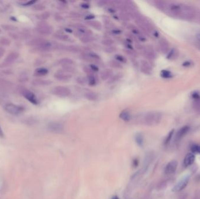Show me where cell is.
<instances>
[{"mask_svg": "<svg viewBox=\"0 0 200 199\" xmlns=\"http://www.w3.org/2000/svg\"><path fill=\"white\" fill-rule=\"evenodd\" d=\"M168 9L173 15L186 20L192 19L195 15V11L192 7L185 4H170L168 5Z\"/></svg>", "mask_w": 200, "mask_h": 199, "instance_id": "1", "label": "cell"}, {"mask_svg": "<svg viewBox=\"0 0 200 199\" xmlns=\"http://www.w3.org/2000/svg\"><path fill=\"white\" fill-rule=\"evenodd\" d=\"M162 115L159 112H149L144 116V124L150 126L159 125L161 120Z\"/></svg>", "mask_w": 200, "mask_h": 199, "instance_id": "2", "label": "cell"}, {"mask_svg": "<svg viewBox=\"0 0 200 199\" xmlns=\"http://www.w3.org/2000/svg\"><path fill=\"white\" fill-rule=\"evenodd\" d=\"M36 30L38 33L42 35H49L53 32L52 26L44 22L38 23L36 28Z\"/></svg>", "mask_w": 200, "mask_h": 199, "instance_id": "3", "label": "cell"}, {"mask_svg": "<svg viewBox=\"0 0 200 199\" xmlns=\"http://www.w3.org/2000/svg\"><path fill=\"white\" fill-rule=\"evenodd\" d=\"M4 109L5 111H7L9 114L13 115H17L22 113L24 112L25 110V109L24 107L18 106L15 104L12 103H8L7 104Z\"/></svg>", "mask_w": 200, "mask_h": 199, "instance_id": "4", "label": "cell"}, {"mask_svg": "<svg viewBox=\"0 0 200 199\" xmlns=\"http://www.w3.org/2000/svg\"><path fill=\"white\" fill-rule=\"evenodd\" d=\"M52 93L59 97H66L70 95L71 91L67 87L64 86H57L52 90Z\"/></svg>", "mask_w": 200, "mask_h": 199, "instance_id": "5", "label": "cell"}, {"mask_svg": "<svg viewBox=\"0 0 200 199\" xmlns=\"http://www.w3.org/2000/svg\"><path fill=\"white\" fill-rule=\"evenodd\" d=\"M21 93L26 100H28L32 104L37 105L38 103L36 96L32 92L30 91L29 90H26L25 88H22L21 90Z\"/></svg>", "mask_w": 200, "mask_h": 199, "instance_id": "6", "label": "cell"}, {"mask_svg": "<svg viewBox=\"0 0 200 199\" xmlns=\"http://www.w3.org/2000/svg\"><path fill=\"white\" fill-rule=\"evenodd\" d=\"M54 76L56 80L59 81H66L69 80L72 77V74L67 73L63 70H60L55 73Z\"/></svg>", "mask_w": 200, "mask_h": 199, "instance_id": "7", "label": "cell"}, {"mask_svg": "<svg viewBox=\"0 0 200 199\" xmlns=\"http://www.w3.org/2000/svg\"><path fill=\"white\" fill-rule=\"evenodd\" d=\"M189 179H190L189 176H185L179 182L177 183L176 184V186L173 189V191L177 192V191H180L184 189V188L187 186L188 183L189 182Z\"/></svg>", "mask_w": 200, "mask_h": 199, "instance_id": "8", "label": "cell"}, {"mask_svg": "<svg viewBox=\"0 0 200 199\" xmlns=\"http://www.w3.org/2000/svg\"><path fill=\"white\" fill-rule=\"evenodd\" d=\"M77 35L80 38L85 36H91L92 34V32L89 29H87L83 25H77Z\"/></svg>", "mask_w": 200, "mask_h": 199, "instance_id": "9", "label": "cell"}, {"mask_svg": "<svg viewBox=\"0 0 200 199\" xmlns=\"http://www.w3.org/2000/svg\"><path fill=\"white\" fill-rule=\"evenodd\" d=\"M177 167V162L176 161H171L166 165L164 172L166 175L173 174L176 172Z\"/></svg>", "mask_w": 200, "mask_h": 199, "instance_id": "10", "label": "cell"}, {"mask_svg": "<svg viewBox=\"0 0 200 199\" xmlns=\"http://www.w3.org/2000/svg\"><path fill=\"white\" fill-rule=\"evenodd\" d=\"M141 71L144 74L151 75L152 74V67L147 61H145V60L141 61Z\"/></svg>", "mask_w": 200, "mask_h": 199, "instance_id": "11", "label": "cell"}, {"mask_svg": "<svg viewBox=\"0 0 200 199\" xmlns=\"http://www.w3.org/2000/svg\"><path fill=\"white\" fill-rule=\"evenodd\" d=\"M48 129L52 132L59 133L63 130V126L59 122H52L49 124Z\"/></svg>", "mask_w": 200, "mask_h": 199, "instance_id": "12", "label": "cell"}, {"mask_svg": "<svg viewBox=\"0 0 200 199\" xmlns=\"http://www.w3.org/2000/svg\"><path fill=\"white\" fill-rule=\"evenodd\" d=\"M19 57V54L16 52H12L9 53L7 56V57L4 60V64L6 66H8L13 63L17 58Z\"/></svg>", "mask_w": 200, "mask_h": 199, "instance_id": "13", "label": "cell"}, {"mask_svg": "<svg viewBox=\"0 0 200 199\" xmlns=\"http://www.w3.org/2000/svg\"><path fill=\"white\" fill-rule=\"evenodd\" d=\"M142 51L144 56L148 59H154L156 57V54L154 50H153L152 47H144Z\"/></svg>", "mask_w": 200, "mask_h": 199, "instance_id": "14", "label": "cell"}, {"mask_svg": "<svg viewBox=\"0 0 200 199\" xmlns=\"http://www.w3.org/2000/svg\"><path fill=\"white\" fill-rule=\"evenodd\" d=\"M32 85L36 86H48L52 83V81L46 80L42 79H35L32 81Z\"/></svg>", "mask_w": 200, "mask_h": 199, "instance_id": "15", "label": "cell"}, {"mask_svg": "<svg viewBox=\"0 0 200 199\" xmlns=\"http://www.w3.org/2000/svg\"><path fill=\"white\" fill-rule=\"evenodd\" d=\"M60 50H64L68 52H72V53H78L80 51V49L76 46L74 45H67V46H64V45H61Z\"/></svg>", "mask_w": 200, "mask_h": 199, "instance_id": "16", "label": "cell"}, {"mask_svg": "<svg viewBox=\"0 0 200 199\" xmlns=\"http://www.w3.org/2000/svg\"><path fill=\"white\" fill-rule=\"evenodd\" d=\"M195 155L189 153L188 154L184 159V165L185 166H188L192 165L194 162L195 161Z\"/></svg>", "mask_w": 200, "mask_h": 199, "instance_id": "17", "label": "cell"}, {"mask_svg": "<svg viewBox=\"0 0 200 199\" xmlns=\"http://www.w3.org/2000/svg\"><path fill=\"white\" fill-rule=\"evenodd\" d=\"M113 71L111 69H105L103 70L101 73V78L103 80H108L109 78L110 79L113 75Z\"/></svg>", "mask_w": 200, "mask_h": 199, "instance_id": "18", "label": "cell"}, {"mask_svg": "<svg viewBox=\"0 0 200 199\" xmlns=\"http://www.w3.org/2000/svg\"><path fill=\"white\" fill-rule=\"evenodd\" d=\"M189 129H190V127L187 126H185L183 127L182 128H181L177 133L176 139L177 140H180L181 138H183L184 135L188 132Z\"/></svg>", "mask_w": 200, "mask_h": 199, "instance_id": "19", "label": "cell"}, {"mask_svg": "<svg viewBox=\"0 0 200 199\" xmlns=\"http://www.w3.org/2000/svg\"><path fill=\"white\" fill-rule=\"evenodd\" d=\"M159 46L161 51L163 53H168L169 49V44L168 43L166 39H161L159 41Z\"/></svg>", "mask_w": 200, "mask_h": 199, "instance_id": "20", "label": "cell"}, {"mask_svg": "<svg viewBox=\"0 0 200 199\" xmlns=\"http://www.w3.org/2000/svg\"><path fill=\"white\" fill-rule=\"evenodd\" d=\"M74 63V61L72 59L69 58H63L59 60L58 61V64L63 67L72 66Z\"/></svg>", "mask_w": 200, "mask_h": 199, "instance_id": "21", "label": "cell"}, {"mask_svg": "<svg viewBox=\"0 0 200 199\" xmlns=\"http://www.w3.org/2000/svg\"><path fill=\"white\" fill-rule=\"evenodd\" d=\"M49 73V70L47 68H38L36 69V70L34 72V75L37 77H41L44 76L48 74Z\"/></svg>", "mask_w": 200, "mask_h": 199, "instance_id": "22", "label": "cell"}, {"mask_svg": "<svg viewBox=\"0 0 200 199\" xmlns=\"http://www.w3.org/2000/svg\"><path fill=\"white\" fill-rule=\"evenodd\" d=\"M120 117L122 120L127 122L130 121L131 119V115L129 111L127 110H124L122 112H121V113L120 114Z\"/></svg>", "mask_w": 200, "mask_h": 199, "instance_id": "23", "label": "cell"}, {"mask_svg": "<svg viewBox=\"0 0 200 199\" xmlns=\"http://www.w3.org/2000/svg\"><path fill=\"white\" fill-rule=\"evenodd\" d=\"M85 98L90 101H95L98 100V96L96 93L94 92H88L85 93Z\"/></svg>", "mask_w": 200, "mask_h": 199, "instance_id": "24", "label": "cell"}, {"mask_svg": "<svg viewBox=\"0 0 200 199\" xmlns=\"http://www.w3.org/2000/svg\"><path fill=\"white\" fill-rule=\"evenodd\" d=\"M87 24L97 30H101L102 28V25L98 21H90L87 22Z\"/></svg>", "mask_w": 200, "mask_h": 199, "instance_id": "25", "label": "cell"}, {"mask_svg": "<svg viewBox=\"0 0 200 199\" xmlns=\"http://www.w3.org/2000/svg\"><path fill=\"white\" fill-rule=\"evenodd\" d=\"M55 37L56 39L61 41H68L70 39V37L64 33H57L55 34Z\"/></svg>", "mask_w": 200, "mask_h": 199, "instance_id": "26", "label": "cell"}, {"mask_svg": "<svg viewBox=\"0 0 200 199\" xmlns=\"http://www.w3.org/2000/svg\"><path fill=\"white\" fill-rule=\"evenodd\" d=\"M87 80H88L89 85L94 86L96 85L97 80L94 75L91 74L87 75Z\"/></svg>", "mask_w": 200, "mask_h": 199, "instance_id": "27", "label": "cell"}, {"mask_svg": "<svg viewBox=\"0 0 200 199\" xmlns=\"http://www.w3.org/2000/svg\"><path fill=\"white\" fill-rule=\"evenodd\" d=\"M49 17H50V13L49 12H45L43 13H42L36 15L37 19H39L40 21L46 20Z\"/></svg>", "mask_w": 200, "mask_h": 199, "instance_id": "28", "label": "cell"}, {"mask_svg": "<svg viewBox=\"0 0 200 199\" xmlns=\"http://www.w3.org/2000/svg\"><path fill=\"white\" fill-rule=\"evenodd\" d=\"M87 56H88L89 60H99L100 59V57L98 54H97L96 53L94 52H89L87 54Z\"/></svg>", "mask_w": 200, "mask_h": 199, "instance_id": "29", "label": "cell"}, {"mask_svg": "<svg viewBox=\"0 0 200 199\" xmlns=\"http://www.w3.org/2000/svg\"><path fill=\"white\" fill-rule=\"evenodd\" d=\"M110 65L111 67L117 69H121L123 67L120 63L117 60H111L110 62Z\"/></svg>", "mask_w": 200, "mask_h": 199, "instance_id": "30", "label": "cell"}, {"mask_svg": "<svg viewBox=\"0 0 200 199\" xmlns=\"http://www.w3.org/2000/svg\"><path fill=\"white\" fill-rule=\"evenodd\" d=\"M160 75L164 78H170L173 77V75L171 73V72L168 70H162L161 71Z\"/></svg>", "mask_w": 200, "mask_h": 199, "instance_id": "31", "label": "cell"}, {"mask_svg": "<svg viewBox=\"0 0 200 199\" xmlns=\"http://www.w3.org/2000/svg\"><path fill=\"white\" fill-rule=\"evenodd\" d=\"M135 140H136L137 144L139 145H140V146L142 145V144L144 143V137H143V135L139 133V134H136Z\"/></svg>", "mask_w": 200, "mask_h": 199, "instance_id": "32", "label": "cell"}, {"mask_svg": "<svg viewBox=\"0 0 200 199\" xmlns=\"http://www.w3.org/2000/svg\"><path fill=\"white\" fill-rule=\"evenodd\" d=\"M80 39V41L84 43H88L93 41V39L91 36H85L81 38Z\"/></svg>", "mask_w": 200, "mask_h": 199, "instance_id": "33", "label": "cell"}, {"mask_svg": "<svg viewBox=\"0 0 200 199\" xmlns=\"http://www.w3.org/2000/svg\"><path fill=\"white\" fill-rule=\"evenodd\" d=\"M104 50L105 52H106L107 53H112L117 51V49L116 48V47L111 46H108V47H105Z\"/></svg>", "mask_w": 200, "mask_h": 199, "instance_id": "34", "label": "cell"}, {"mask_svg": "<svg viewBox=\"0 0 200 199\" xmlns=\"http://www.w3.org/2000/svg\"><path fill=\"white\" fill-rule=\"evenodd\" d=\"M115 60L117 61H118V62L120 63H127V59L125 58V57H124L122 55H120V54H117V55H115Z\"/></svg>", "mask_w": 200, "mask_h": 199, "instance_id": "35", "label": "cell"}, {"mask_svg": "<svg viewBox=\"0 0 200 199\" xmlns=\"http://www.w3.org/2000/svg\"><path fill=\"white\" fill-rule=\"evenodd\" d=\"M102 43L107 47L111 46L114 43V41L111 39H105L102 41Z\"/></svg>", "mask_w": 200, "mask_h": 199, "instance_id": "36", "label": "cell"}, {"mask_svg": "<svg viewBox=\"0 0 200 199\" xmlns=\"http://www.w3.org/2000/svg\"><path fill=\"white\" fill-rule=\"evenodd\" d=\"M2 28L7 31H13L16 29L15 27L12 25H2Z\"/></svg>", "mask_w": 200, "mask_h": 199, "instance_id": "37", "label": "cell"}, {"mask_svg": "<svg viewBox=\"0 0 200 199\" xmlns=\"http://www.w3.org/2000/svg\"><path fill=\"white\" fill-rule=\"evenodd\" d=\"M33 9L35 11H43L45 9V7L41 4H34Z\"/></svg>", "mask_w": 200, "mask_h": 199, "instance_id": "38", "label": "cell"}, {"mask_svg": "<svg viewBox=\"0 0 200 199\" xmlns=\"http://www.w3.org/2000/svg\"><path fill=\"white\" fill-rule=\"evenodd\" d=\"M121 77H122V76H121L120 74L115 75V76L112 77L110 79V80H109V81H108V83H114L117 81L118 80H119L120 79V78H121Z\"/></svg>", "mask_w": 200, "mask_h": 199, "instance_id": "39", "label": "cell"}, {"mask_svg": "<svg viewBox=\"0 0 200 199\" xmlns=\"http://www.w3.org/2000/svg\"><path fill=\"white\" fill-rule=\"evenodd\" d=\"M192 151L196 154H200V146L198 145H193L192 147Z\"/></svg>", "mask_w": 200, "mask_h": 199, "instance_id": "40", "label": "cell"}, {"mask_svg": "<svg viewBox=\"0 0 200 199\" xmlns=\"http://www.w3.org/2000/svg\"><path fill=\"white\" fill-rule=\"evenodd\" d=\"M0 43L3 46H9L11 44V41L5 38H3L0 39Z\"/></svg>", "mask_w": 200, "mask_h": 199, "instance_id": "41", "label": "cell"}, {"mask_svg": "<svg viewBox=\"0 0 200 199\" xmlns=\"http://www.w3.org/2000/svg\"><path fill=\"white\" fill-rule=\"evenodd\" d=\"M173 133H174V130H171V131L169 133L168 135V137H166V140H165V141H164V144H168V142H170V141L171 140V138H172V136H173Z\"/></svg>", "mask_w": 200, "mask_h": 199, "instance_id": "42", "label": "cell"}, {"mask_svg": "<svg viewBox=\"0 0 200 199\" xmlns=\"http://www.w3.org/2000/svg\"><path fill=\"white\" fill-rule=\"evenodd\" d=\"M76 81L81 85H84L87 83V80L84 77H79L76 79Z\"/></svg>", "mask_w": 200, "mask_h": 199, "instance_id": "43", "label": "cell"}, {"mask_svg": "<svg viewBox=\"0 0 200 199\" xmlns=\"http://www.w3.org/2000/svg\"><path fill=\"white\" fill-rule=\"evenodd\" d=\"M83 70H84V71L86 74H87V75H88L93 74V73H94V72L91 70V69L90 68V67H84V68H83Z\"/></svg>", "mask_w": 200, "mask_h": 199, "instance_id": "44", "label": "cell"}, {"mask_svg": "<svg viewBox=\"0 0 200 199\" xmlns=\"http://www.w3.org/2000/svg\"><path fill=\"white\" fill-rule=\"evenodd\" d=\"M36 2V1H35V0H33V1H29L26 2H25V3H22V4H21V5H23V6L27 7V6H31V5H34Z\"/></svg>", "mask_w": 200, "mask_h": 199, "instance_id": "45", "label": "cell"}, {"mask_svg": "<svg viewBox=\"0 0 200 199\" xmlns=\"http://www.w3.org/2000/svg\"><path fill=\"white\" fill-rule=\"evenodd\" d=\"M90 68L91 69V70L93 72H97L99 70L98 67L97 66H96V65H94V64H90Z\"/></svg>", "mask_w": 200, "mask_h": 199, "instance_id": "46", "label": "cell"}, {"mask_svg": "<svg viewBox=\"0 0 200 199\" xmlns=\"http://www.w3.org/2000/svg\"><path fill=\"white\" fill-rule=\"evenodd\" d=\"M125 52L126 53H127L129 55H131L132 56H136V53L134 52V51H132L131 50H129V49H127V50H125Z\"/></svg>", "mask_w": 200, "mask_h": 199, "instance_id": "47", "label": "cell"}, {"mask_svg": "<svg viewBox=\"0 0 200 199\" xmlns=\"http://www.w3.org/2000/svg\"><path fill=\"white\" fill-rule=\"evenodd\" d=\"M94 18H95L94 15H93L92 14H90V15H88L87 16H86L85 18V19L86 20H89V21H91L92 19H93Z\"/></svg>", "mask_w": 200, "mask_h": 199, "instance_id": "48", "label": "cell"}, {"mask_svg": "<svg viewBox=\"0 0 200 199\" xmlns=\"http://www.w3.org/2000/svg\"><path fill=\"white\" fill-rule=\"evenodd\" d=\"M5 53V50L2 47H0V58H2Z\"/></svg>", "mask_w": 200, "mask_h": 199, "instance_id": "49", "label": "cell"}, {"mask_svg": "<svg viewBox=\"0 0 200 199\" xmlns=\"http://www.w3.org/2000/svg\"><path fill=\"white\" fill-rule=\"evenodd\" d=\"M81 7L84 9H88L89 8V5L87 3H82L81 4Z\"/></svg>", "mask_w": 200, "mask_h": 199, "instance_id": "50", "label": "cell"}, {"mask_svg": "<svg viewBox=\"0 0 200 199\" xmlns=\"http://www.w3.org/2000/svg\"><path fill=\"white\" fill-rule=\"evenodd\" d=\"M183 66L184 67L190 66H191V62L188 61H185V62H184V63H183Z\"/></svg>", "mask_w": 200, "mask_h": 199, "instance_id": "51", "label": "cell"}, {"mask_svg": "<svg viewBox=\"0 0 200 199\" xmlns=\"http://www.w3.org/2000/svg\"><path fill=\"white\" fill-rule=\"evenodd\" d=\"M4 137V133H3V131L0 126V137L1 138H3Z\"/></svg>", "mask_w": 200, "mask_h": 199, "instance_id": "52", "label": "cell"}, {"mask_svg": "<svg viewBox=\"0 0 200 199\" xmlns=\"http://www.w3.org/2000/svg\"><path fill=\"white\" fill-rule=\"evenodd\" d=\"M113 32H114V33H115V34H120V33H121V31H120V30H118V29H116V30H114L113 31Z\"/></svg>", "mask_w": 200, "mask_h": 199, "instance_id": "53", "label": "cell"}, {"mask_svg": "<svg viewBox=\"0 0 200 199\" xmlns=\"http://www.w3.org/2000/svg\"><path fill=\"white\" fill-rule=\"evenodd\" d=\"M197 38L198 39V40L200 42V34H198L197 35Z\"/></svg>", "mask_w": 200, "mask_h": 199, "instance_id": "54", "label": "cell"}, {"mask_svg": "<svg viewBox=\"0 0 200 199\" xmlns=\"http://www.w3.org/2000/svg\"><path fill=\"white\" fill-rule=\"evenodd\" d=\"M111 199H120V198H119L117 196H114Z\"/></svg>", "mask_w": 200, "mask_h": 199, "instance_id": "55", "label": "cell"}, {"mask_svg": "<svg viewBox=\"0 0 200 199\" xmlns=\"http://www.w3.org/2000/svg\"><path fill=\"white\" fill-rule=\"evenodd\" d=\"M66 31L67 32H69V33H71V32H72V30H70V29H66Z\"/></svg>", "mask_w": 200, "mask_h": 199, "instance_id": "56", "label": "cell"}]
</instances>
